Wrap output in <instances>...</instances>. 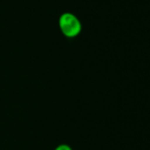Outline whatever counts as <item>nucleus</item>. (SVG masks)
I'll return each instance as SVG.
<instances>
[{
    "label": "nucleus",
    "instance_id": "nucleus-2",
    "mask_svg": "<svg viewBox=\"0 0 150 150\" xmlns=\"http://www.w3.org/2000/svg\"><path fill=\"white\" fill-rule=\"evenodd\" d=\"M54 150H72L71 147L67 145V144H61L59 146H57Z\"/></svg>",
    "mask_w": 150,
    "mask_h": 150
},
{
    "label": "nucleus",
    "instance_id": "nucleus-1",
    "mask_svg": "<svg viewBox=\"0 0 150 150\" xmlns=\"http://www.w3.org/2000/svg\"><path fill=\"white\" fill-rule=\"evenodd\" d=\"M58 23L62 33L67 37H75L81 31V21L71 13L66 12L62 13L59 17Z\"/></svg>",
    "mask_w": 150,
    "mask_h": 150
}]
</instances>
